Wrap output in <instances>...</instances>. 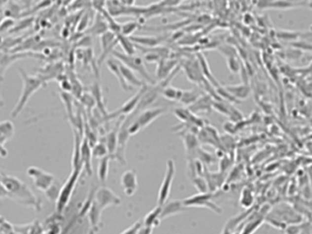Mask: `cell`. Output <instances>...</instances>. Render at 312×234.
I'll return each instance as SVG.
<instances>
[{"mask_svg":"<svg viewBox=\"0 0 312 234\" xmlns=\"http://www.w3.org/2000/svg\"><path fill=\"white\" fill-rule=\"evenodd\" d=\"M0 180L3 185L5 186L6 191H8V198H11L21 205L32 207L36 210H40V200L23 181H21L17 177L6 174H1Z\"/></svg>","mask_w":312,"mask_h":234,"instance_id":"obj_1","label":"cell"},{"mask_svg":"<svg viewBox=\"0 0 312 234\" xmlns=\"http://www.w3.org/2000/svg\"><path fill=\"white\" fill-rule=\"evenodd\" d=\"M18 70L23 81V87L19 100L11 112V117L14 118L19 117L32 95L44 85V80L39 76L27 74L23 69L19 68Z\"/></svg>","mask_w":312,"mask_h":234,"instance_id":"obj_2","label":"cell"},{"mask_svg":"<svg viewBox=\"0 0 312 234\" xmlns=\"http://www.w3.org/2000/svg\"><path fill=\"white\" fill-rule=\"evenodd\" d=\"M110 55L112 56L118 62L123 63V65H125L129 69H131L133 72L140 74L141 77L143 78V80L147 81V82H149L150 84L154 85L156 83V80L153 79V77L151 76V74H149V72L147 71L145 64H144V62H143V59L140 56L126 55L123 52L118 51L116 49L112 50Z\"/></svg>","mask_w":312,"mask_h":234,"instance_id":"obj_3","label":"cell"},{"mask_svg":"<svg viewBox=\"0 0 312 234\" xmlns=\"http://www.w3.org/2000/svg\"><path fill=\"white\" fill-rule=\"evenodd\" d=\"M82 170H83L82 166L72 169L71 174L68 178L66 182L62 186L60 195L56 201V210L58 213H62L63 210L66 209L68 204L72 197L74 190L76 188L78 180L80 179V173Z\"/></svg>","mask_w":312,"mask_h":234,"instance_id":"obj_4","label":"cell"},{"mask_svg":"<svg viewBox=\"0 0 312 234\" xmlns=\"http://www.w3.org/2000/svg\"><path fill=\"white\" fill-rule=\"evenodd\" d=\"M213 197V192H207V193H197L194 196H191L183 200L185 208L189 207H200V208H206L208 210L213 211L214 213L221 214L223 212V210L217 204L212 201Z\"/></svg>","mask_w":312,"mask_h":234,"instance_id":"obj_5","label":"cell"},{"mask_svg":"<svg viewBox=\"0 0 312 234\" xmlns=\"http://www.w3.org/2000/svg\"><path fill=\"white\" fill-rule=\"evenodd\" d=\"M175 175V164L173 159L166 161V170L165 178L160 187L157 198V205L163 206L168 200L171 193L172 185Z\"/></svg>","mask_w":312,"mask_h":234,"instance_id":"obj_6","label":"cell"},{"mask_svg":"<svg viewBox=\"0 0 312 234\" xmlns=\"http://www.w3.org/2000/svg\"><path fill=\"white\" fill-rule=\"evenodd\" d=\"M27 174L33 180L34 185L37 190L43 192L48 191L56 182L54 175L37 166H30L27 170Z\"/></svg>","mask_w":312,"mask_h":234,"instance_id":"obj_7","label":"cell"},{"mask_svg":"<svg viewBox=\"0 0 312 234\" xmlns=\"http://www.w3.org/2000/svg\"><path fill=\"white\" fill-rule=\"evenodd\" d=\"M94 201L99 208L104 210L111 206H119L122 203L120 197L107 187H101L94 192Z\"/></svg>","mask_w":312,"mask_h":234,"instance_id":"obj_8","label":"cell"},{"mask_svg":"<svg viewBox=\"0 0 312 234\" xmlns=\"http://www.w3.org/2000/svg\"><path fill=\"white\" fill-rule=\"evenodd\" d=\"M147 88H148L147 84L145 86L140 88L139 91L135 93L133 97L129 99L127 102H125L120 109H118L117 111L113 112L112 114L109 115L108 119H110L111 117L113 118V117H120V116H130V115H132L137 109L138 105H139V103L141 101L142 95L145 93Z\"/></svg>","mask_w":312,"mask_h":234,"instance_id":"obj_9","label":"cell"},{"mask_svg":"<svg viewBox=\"0 0 312 234\" xmlns=\"http://www.w3.org/2000/svg\"><path fill=\"white\" fill-rule=\"evenodd\" d=\"M181 66L184 69L185 75L191 82L201 86L204 80H207L203 75L202 71L197 59L187 60L183 64H181Z\"/></svg>","mask_w":312,"mask_h":234,"instance_id":"obj_10","label":"cell"},{"mask_svg":"<svg viewBox=\"0 0 312 234\" xmlns=\"http://www.w3.org/2000/svg\"><path fill=\"white\" fill-rule=\"evenodd\" d=\"M167 111H168V109L166 107H156V108L145 109L136 116L135 122L139 124L141 129H143L149 124L153 123L154 120H156L161 116L166 114Z\"/></svg>","mask_w":312,"mask_h":234,"instance_id":"obj_11","label":"cell"},{"mask_svg":"<svg viewBox=\"0 0 312 234\" xmlns=\"http://www.w3.org/2000/svg\"><path fill=\"white\" fill-rule=\"evenodd\" d=\"M100 41H101V48H102V54L100 56L98 60V64L101 65L105 61L107 56L114 50V47L116 46L117 42L116 35L113 34L111 31H108L100 36Z\"/></svg>","mask_w":312,"mask_h":234,"instance_id":"obj_12","label":"cell"},{"mask_svg":"<svg viewBox=\"0 0 312 234\" xmlns=\"http://www.w3.org/2000/svg\"><path fill=\"white\" fill-rule=\"evenodd\" d=\"M121 186L127 197H133L138 188L137 175L134 170H126L121 177Z\"/></svg>","mask_w":312,"mask_h":234,"instance_id":"obj_13","label":"cell"},{"mask_svg":"<svg viewBox=\"0 0 312 234\" xmlns=\"http://www.w3.org/2000/svg\"><path fill=\"white\" fill-rule=\"evenodd\" d=\"M102 212H103V210L99 208L98 205L95 203V201L93 199L90 209L86 213V215L88 217V220H89V223H90V228H91L90 234H96L99 233L101 226H102V223H101L102 222L101 221Z\"/></svg>","mask_w":312,"mask_h":234,"instance_id":"obj_14","label":"cell"},{"mask_svg":"<svg viewBox=\"0 0 312 234\" xmlns=\"http://www.w3.org/2000/svg\"><path fill=\"white\" fill-rule=\"evenodd\" d=\"M185 210V206L183 200L173 199L170 201H166V203L162 206L161 211V221H164L171 216L176 215L178 213H181Z\"/></svg>","mask_w":312,"mask_h":234,"instance_id":"obj_15","label":"cell"},{"mask_svg":"<svg viewBox=\"0 0 312 234\" xmlns=\"http://www.w3.org/2000/svg\"><path fill=\"white\" fill-rule=\"evenodd\" d=\"M92 147L88 140L83 138L80 148V162L88 176H92Z\"/></svg>","mask_w":312,"mask_h":234,"instance_id":"obj_16","label":"cell"},{"mask_svg":"<svg viewBox=\"0 0 312 234\" xmlns=\"http://www.w3.org/2000/svg\"><path fill=\"white\" fill-rule=\"evenodd\" d=\"M213 102H214L213 99L211 98L208 94L204 93L196 102H195L193 105H190L189 107H187V108L193 114L201 113V112L211 113L213 110Z\"/></svg>","mask_w":312,"mask_h":234,"instance_id":"obj_17","label":"cell"},{"mask_svg":"<svg viewBox=\"0 0 312 234\" xmlns=\"http://www.w3.org/2000/svg\"><path fill=\"white\" fill-rule=\"evenodd\" d=\"M184 141V148L186 151V155L188 158L195 159L196 150L200 148V143L198 140L197 135H195L190 132H184V136H182Z\"/></svg>","mask_w":312,"mask_h":234,"instance_id":"obj_18","label":"cell"},{"mask_svg":"<svg viewBox=\"0 0 312 234\" xmlns=\"http://www.w3.org/2000/svg\"><path fill=\"white\" fill-rule=\"evenodd\" d=\"M177 66L178 62L176 60H167V59L161 60L157 63V69H156L157 79L159 80H165Z\"/></svg>","mask_w":312,"mask_h":234,"instance_id":"obj_19","label":"cell"},{"mask_svg":"<svg viewBox=\"0 0 312 234\" xmlns=\"http://www.w3.org/2000/svg\"><path fill=\"white\" fill-rule=\"evenodd\" d=\"M119 66L121 69V72L123 74V79L126 81V83L129 86L137 87V88H141V87L145 86L146 83L144 81L138 78V76L135 74V72H133L131 69L126 67L125 65H123V63L119 62Z\"/></svg>","mask_w":312,"mask_h":234,"instance_id":"obj_20","label":"cell"},{"mask_svg":"<svg viewBox=\"0 0 312 234\" xmlns=\"http://www.w3.org/2000/svg\"><path fill=\"white\" fill-rule=\"evenodd\" d=\"M224 87L234 98L239 101V103L243 100L248 98L250 95V86L244 83L237 84V85H225Z\"/></svg>","mask_w":312,"mask_h":234,"instance_id":"obj_21","label":"cell"},{"mask_svg":"<svg viewBox=\"0 0 312 234\" xmlns=\"http://www.w3.org/2000/svg\"><path fill=\"white\" fill-rule=\"evenodd\" d=\"M91 93L95 99L96 107L98 108L100 113L104 116V119L107 120V117L109 114L106 111V107H105V104H104V93H103L102 87L100 85L98 81L93 82V84L91 87Z\"/></svg>","mask_w":312,"mask_h":234,"instance_id":"obj_22","label":"cell"},{"mask_svg":"<svg viewBox=\"0 0 312 234\" xmlns=\"http://www.w3.org/2000/svg\"><path fill=\"white\" fill-rule=\"evenodd\" d=\"M307 2H295V1H270L259 2L260 8H277V9H289L297 6H306Z\"/></svg>","mask_w":312,"mask_h":234,"instance_id":"obj_23","label":"cell"},{"mask_svg":"<svg viewBox=\"0 0 312 234\" xmlns=\"http://www.w3.org/2000/svg\"><path fill=\"white\" fill-rule=\"evenodd\" d=\"M196 56H197L196 59H197L198 63H199V65H200V68H201V71H202L204 77H205L210 83H212L215 88L220 86L221 84L219 83V81L216 80V78L214 77L213 74H212V72H211V69L209 67V64H208V60H207L206 56L204 55L201 52H200V53H197V55Z\"/></svg>","mask_w":312,"mask_h":234,"instance_id":"obj_24","label":"cell"},{"mask_svg":"<svg viewBox=\"0 0 312 234\" xmlns=\"http://www.w3.org/2000/svg\"><path fill=\"white\" fill-rule=\"evenodd\" d=\"M106 66H107V68L110 70V73L113 74L118 79L120 85L122 86L124 91H132L133 90V88L129 86L128 84L126 83V81L123 79V74H122L121 69H120V66H119V62L117 60H115L114 58L113 59H108L106 61Z\"/></svg>","mask_w":312,"mask_h":234,"instance_id":"obj_25","label":"cell"},{"mask_svg":"<svg viewBox=\"0 0 312 234\" xmlns=\"http://www.w3.org/2000/svg\"><path fill=\"white\" fill-rule=\"evenodd\" d=\"M130 39L136 45L142 48L151 49L157 47L163 41V38L149 37V36H132Z\"/></svg>","mask_w":312,"mask_h":234,"instance_id":"obj_26","label":"cell"},{"mask_svg":"<svg viewBox=\"0 0 312 234\" xmlns=\"http://www.w3.org/2000/svg\"><path fill=\"white\" fill-rule=\"evenodd\" d=\"M109 31V26L102 14L98 13L92 27L89 29L88 32L94 36H102L105 32Z\"/></svg>","mask_w":312,"mask_h":234,"instance_id":"obj_27","label":"cell"},{"mask_svg":"<svg viewBox=\"0 0 312 234\" xmlns=\"http://www.w3.org/2000/svg\"><path fill=\"white\" fill-rule=\"evenodd\" d=\"M161 211H162V206L157 205L153 210H151L146 216L144 217V219L142 220L143 225L148 226V227H157L160 224L161 221Z\"/></svg>","mask_w":312,"mask_h":234,"instance_id":"obj_28","label":"cell"},{"mask_svg":"<svg viewBox=\"0 0 312 234\" xmlns=\"http://www.w3.org/2000/svg\"><path fill=\"white\" fill-rule=\"evenodd\" d=\"M202 94H204V93H202L199 89L185 90V91L183 90V95L179 103L189 107L190 105H193L195 102H196Z\"/></svg>","mask_w":312,"mask_h":234,"instance_id":"obj_29","label":"cell"},{"mask_svg":"<svg viewBox=\"0 0 312 234\" xmlns=\"http://www.w3.org/2000/svg\"><path fill=\"white\" fill-rule=\"evenodd\" d=\"M117 42L122 47L124 54L129 56L135 55V51H136V46L135 44L130 39V38L125 37L122 34H118L116 35Z\"/></svg>","mask_w":312,"mask_h":234,"instance_id":"obj_30","label":"cell"},{"mask_svg":"<svg viewBox=\"0 0 312 234\" xmlns=\"http://www.w3.org/2000/svg\"><path fill=\"white\" fill-rule=\"evenodd\" d=\"M110 156H105L104 158L100 159L99 162L98 169H97V176L98 179L103 184H104L107 179H108V174H109V168H110Z\"/></svg>","mask_w":312,"mask_h":234,"instance_id":"obj_31","label":"cell"},{"mask_svg":"<svg viewBox=\"0 0 312 234\" xmlns=\"http://www.w3.org/2000/svg\"><path fill=\"white\" fill-rule=\"evenodd\" d=\"M118 128H115L110 132L107 136H106V142L104 143L107 147L109 156L111 158V156L115 154L116 152L117 146H118Z\"/></svg>","mask_w":312,"mask_h":234,"instance_id":"obj_32","label":"cell"},{"mask_svg":"<svg viewBox=\"0 0 312 234\" xmlns=\"http://www.w3.org/2000/svg\"><path fill=\"white\" fill-rule=\"evenodd\" d=\"M162 95L169 101L180 102V100L182 98V95H183V90L174 88L171 85H168L163 90Z\"/></svg>","mask_w":312,"mask_h":234,"instance_id":"obj_33","label":"cell"},{"mask_svg":"<svg viewBox=\"0 0 312 234\" xmlns=\"http://www.w3.org/2000/svg\"><path fill=\"white\" fill-rule=\"evenodd\" d=\"M15 133V127L11 121L4 120L0 122V136L6 141L12 138Z\"/></svg>","mask_w":312,"mask_h":234,"instance_id":"obj_34","label":"cell"},{"mask_svg":"<svg viewBox=\"0 0 312 234\" xmlns=\"http://www.w3.org/2000/svg\"><path fill=\"white\" fill-rule=\"evenodd\" d=\"M61 98H62L63 104L65 105L69 119L72 118L75 116L73 111V97H72V95L70 93L62 92L61 93Z\"/></svg>","mask_w":312,"mask_h":234,"instance_id":"obj_35","label":"cell"},{"mask_svg":"<svg viewBox=\"0 0 312 234\" xmlns=\"http://www.w3.org/2000/svg\"><path fill=\"white\" fill-rule=\"evenodd\" d=\"M254 196H253V193L252 191L245 188L241 193V196H240V204L242 207H244L245 209H248L250 208L251 206L254 203Z\"/></svg>","mask_w":312,"mask_h":234,"instance_id":"obj_36","label":"cell"},{"mask_svg":"<svg viewBox=\"0 0 312 234\" xmlns=\"http://www.w3.org/2000/svg\"><path fill=\"white\" fill-rule=\"evenodd\" d=\"M140 24L137 21H129L121 24V34L125 37H132L134 32L138 30Z\"/></svg>","mask_w":312,"mask_h":234,"instance_id":"obj_37","label":"cell"},{"mask_svg":"<svg viewBox=\"0 0 312 234\" xmlns=\"http://www.w3.org/2000/svg\"><path fill=\"white\" fill-rule=\"evenodd\" d=\"M192 183L199 193L210 192L208 188V181L203 176H196L194 179H192Z\"/></svg>","mask_w":312,"mask_h":234,"instance_id":"obj_38","label":"cell"},{"mask_svg":"<svg viewBox=\"0 0 312 234\" xmlns=\"http://www.w3.org/2000/svg\"><path fill=\"white\" fill-rule=\"evenodd\" d=\"M92 156L96 158H104L105 156H109V152L107 147L104 143H97L96 145H94L92 148Z\"/></svg>","mask_w":312,"mask_h":234,"instance_id":"obj_39","label":"cell"},{"mask_svg":"<svg viewBox=\"0 0 312 234\" xmlns=\"http://www.w3.org/2000/svg\"><path fill=\"white\" fill-rule=\"evenodd\" d=\"M196 156L197 157V159H199L202 163H206L208 165L212 164L214 160L213 155L208 153L201 148H198V149L196 150Z\"/></svg>","mask_w":312,"mask_h":234,"instance_id":"obj_40","label":"cell"},{"mask_svg":"<svg viewBox=\"0 0 312 234\" xmlns=\"http://www.w3.org/2000/svg\"><path fill=\"white\" fill-rule=\"evenodd\" d=\"M80 103L85 106L86 108H88L89 110H92L94 107H96V102L95 99L92 96L91 93H82V95L80 96Z\"/></svg>","mask_w":312,"mask_h":234,"instance_id":"obj_41","label":"cell"},{"mask_svg":"<svg viewBox=\"0 0 312 234\" xmlns=\"http://www.w3.org/2000/svg\"><path fill=\"white\" fill-rule=\"evenodd\" d=\"M227 68L232 74H239L241 70V63L239 62L238 57H230L227 58Z\"/></svg>","mask_w":312,"mask_h":234,"instance_id":"obj_42","label":"cell"},{"mask_svg":"<svg viewBox=\"0 0 312 234\" xmlns=\"http://www.w3.org/2000/svg\"><path fill=\"white\" fill-rule=\"evenodd\" d=\"M173 115L183 123H187L189 121L192 112L188 108H175L173 109Z\"/></svg>","mask_w":312,"mask_h":234,"instance_id":"obj_43","label":"cell"},{"mask_svg":"<svg viewBox=\"0 0 312 234\" xmlns=\"http://www.w3.org/2000/svg\"><path fill=\"white\" fill-rule=\"evenodd\" d=\"M61 189H62V187L55 182L53 185L49 188L48 191H45L44 193H45V195L47 196V197L49 198V200L57 201V199H58V197H59V195H60Z\"/></svg>","mask_w":312,"mask_h":234,"instance_id":"obj_44","label":"cell"},{"mask_svg":"<svg viewBox=\"0 0 312 234\" xmlns=\"http://www.w3.org/2000/svg\"><path fill=\"white\" fill-rule=\"evenodd\" d=\"M142 220H139L137 222L134 223L131 227H129L128 229L124 230L122 234H138L139 230L142 226Z\"/></svg>","mask_w":312,"mask_h":234,"instance_id":"obj_45","label":"cell"},{"mask_svg":"<svg viewBox=\"0 0 312 234\" xmlns=\"http://www.w3.org/2000/svg\"><path fill=\"white\" fill-rule=\"evenodd\" d=\"M89 22H90V16H89L88 13H85L81 17L80 21H79V25L77 27V31H79V32L85 31L86 29L88 28V26H89Z\"/></svg>","mask_w":312,"mask_h":234,"instance_id":"obj_46","label":"cell"},{"mask_svg":"<svg viewBox=\"0 0 312 234\" xmlns=\"http://www.w3.org/2000/svg\"><path fill=\"white\" fill-rule=\"evenodd\" d=\"M221 53L224 56H226L227 58L230 57H237V51L231 46H223L219 48Z\"/></svg>","mask_w":312,"mask_h":234,"instance_id":"obj_47","label":"cell"},{"mask_svg":"<svg viewBox=\"0 0 312 234\" xmlns=\"http://www.w3.org/2000/svg\"><path fill=\"white\" fill-rule=\"evenodd\" d=\"M300 232H301V224L300 225L291 224V225H288L285 229L286 234H300Z\"/></svg>","mask_w":312,"mask_h":234,"instance_id":"obj_48","label":"cell"},{"mask_svg":"<svg viewBox=\"0 0 312 234\" xmlns=\"http://www.w3.org/2000/svg\"><path fill=\"white\" fill-rule=\"evenodd\" d=\"M79 44H80V47H83L85 49H90V44H92V38L91 36H86L80 40Z\"/></svg>","mask_w":312,"mask_h":234,"instance_id":"obj_49","label":"cell"},{"mask_svg":"<svg viewBox=\"0 0 312 234\" xmlns=\"http://www.w3.org/2000/svg\"><path fill=\"white\" fill-rule=\"evenodd\" d=\"M153 228L152 227H148V226H145V225H143L142 224V226H141L140 230H139V232H138V234H153Z\"/></svg>","mask_w":312,"mask_h":234,"instance_id":"obj_50","label":"cell"},{"mask_svg":"<svg viewBox=\"0 0 312 234\" xmlns=\"http://www.w3.org/2000/svg\"><path fill=\"white\" fill-rule=\"evenodd\" d=\"M6 140L3 139L1 136H0V156H2L3 157H5L7 156V151L4 148V144L6 143Z\"/></svg>","mask_w":312,"mask_h":234,"instance_id":"obj_51","label":"cell"},{"mask_svg":"<svg viewBox=\"0 0 312 234\" xmlns=\"http://www.w3.org/2000/svg\"><path fill=\"white\" fill-rule=\"evenodd\" d=\"M8 197H9L8 191H6L5 186L3 185V183H2V182H1V180H0V198Z\"/></svg>","mask_w":312,"mask_h":234,"instance_id":"obj_52","label":"cell"},{"mask_svg":"<svg viewBox=\"0 0 312 234\" xmlns=\"http://www.w3.org/2000/svg\"><path fill=\"white\" fill-rule=\"evenodd\" d=\"M14 24V22H13L12 19H7V23H6V27L7 28H10L12 25ZM6 23H5V21L4 22H2V24L0 25V31H4V30H6Z\"/></svg>","mask_w":312,"mask_h":234,"instance_id":"obj_53","label":"cell"},{"mask_svg":"<svg viewBox=\"0 0 312 234\" xmlns=\"http://www.w3.org/2000/svg\"><path fill=\"white\" fill-rule=\"evenodd\" d=\"M306 6L310 8V9H312V1H310V2H307Z\"/></svg>","mask_w":312,"mask_h":234,"instance_id":"obj_54","label":"cell"},{"mask_svg":"<svg viewBox=\"0 0 312 234\" xmlns=\"http://www.w3.org/2000/svg\"><path fill=\"white\" fill-rule=\"evenodd\" d=\"M3 106H4V101H3V99L1 98V96H0V108L3 107Z\"/></svg>","mask_w":312,"mask_h":234,"instance_id":"obj_55","label":"cell"},{"mask_svg":"<svg viewBox=\"0 0 312 234\" xmlns=\"http://www.w3.org/2000/svg\"><path fill=\"white\" fill-rule=\"evenodd\" d=\"M0 178H1V173H0Z\"/></svg>","mask_w":312,"mask_h":234,"instance_id":"obj_56","label":"cell"}]
</instances>
